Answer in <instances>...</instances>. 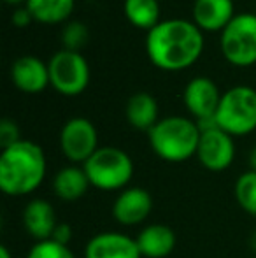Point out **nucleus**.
I'll return each mask as SVG.
<instances>
[{"mask_svg":"<svg viewBox=\"0 0 256 258\" xmlns=\"http://www.w3.org/2000/svg\"><path fill=\"white\" fill-rule=\"evenodd\" d=\"M202 51L204 35L193 21L172 18L160 21L147 32L146 53L160 71H185L200 58Z\"/></svg>","mask_w":256,"mask_h":258,"instance_id":"nucleus-1","label":"nucleus"},{"mask_svg":"<svg viewBox=\"0 0 256 258\" xmlns=\"http://www.w3.org/2000/svg\"><path fill=\"white\" fill-rule=\"evenodd\" d=\"M46 155L32 141H18L0 153V190L9 197L30 195L46 177Z\"/></svg>","mask_w":256,"mask_h":258,"instance_id":"nucleus-2","label":"nucleus"},{"mask_svg":"<svg viewBox=\"0 0 256 258\" xmlns=\"http://www.w3.org/2000/svg\"><path fill=\"white\" fill-rule=\"evenodd\" d=\"M200 128L197 121L185 116H168L158 119V123L147 132L149 146L154 155L165 162H186L197 155L200 143Z\"/></svg>","mask_w":256,"mask_h":258,"instance_id":"nucleus-3","label":"nucleus"},{"mask_svg":"<svg viewBox=\"0 0 256 258\" xmlns=\"http://www.w3.org/2000/svg\"><path fill=\"white\" fill-rule=\"evenodd\" d=\"M90 184L102 191L125 190L133 176V162L127 151L114 146H100L82 163Z\"/></svg>","mask_w":256,"mask_h":258,"instance_id":"nucleus-4","label":"nucleus"},{"mask_svg":"<svg viewBox=\"0 0 256 258\" xmlns=\"http://www.w3.org/2000/svg\"><path fill=\"white\" fill-rule=\"evenodd\" d=\"M216 123L232 137H242L256 130V90L233 86L221 95Z\"/></svg>","mask_w":256,"mask_h":258,"instance_id":"nucleus-5","label":"nucleus"},{"mask_svg":"<svg viewBox=\"0 0 256 258\" xmlns=\"http://www.w3.org/2000/svg\"><path fill=\"white\" fill-rule=\"evenodd\" d=\"M219 46L225 60L235 67L256 63V14H237L221 32Z\"/></svg>","mask_w":256,"mask_h":258,"instance_id":"nucleus-6","label":"nucleus"},{"mask_svg":"<svg viewBox=\"0 0 256 258\" xmlns=\"http://www.w3.org/2000/svg\"><path fill=\"white\" fill-rule=\"evenodd\" d=\"M49 83L58 93L65 97H77L90 85V65L88 60L79 51L55 53L48 61Z\"/></svg>","mask_w":256,"mask_h":258,"instance_id":"nucleus-7","label":"nucleus"},{"mask_svg":"<svg viewBox=\"0 0 256 258\" xmlns=\"http://www.w3.org/2000/svg\"><path fill=\"white\" fill-rule=\"evenodd\" d=\"M60 148L72 163H84L99 150V132L86 118H70L60 132Z\"/></svg>","mask_w":256,"mask_h":258,"instance_id":"nucleus-8","label":"nucleus"},{"mask_svg":"<svg viewBox=\"0 0 256 258\" xmlns=\"http://www.w3.org/2000/svg\"><path fill=\"white\" fill-rule=\"evenodd\" d=\"M197 158L207 170L219 172L232 165L235 158V144L233 137L221 130L219 126L205 130L200 136Z\"/></svg>","mask_w":256,"mask_h":258,"instance_id":"nucleus-9","label":"nucleus"},{"mask_svg":"<svg viewBox=\"0 0 256 258\" xmlns=\"http://www.w3.org/2000/svg\"><path fill=\"white\" fill-rule=\"evenodd\" d=\"M221 95L223 93H219L218 86L211 78L197 76L186 85L183 100L195 121H200V119L214 118L221 102Z\"/></svg>","mask_w":256,"mask_h":258,"instance_id":"nucleus-10","label":"nucleus"},{"mask_svg":"<svg viewBox=\"0 0 256 258\" xmlns=\"http://www.w3.org/2000/svg\"><path fill=\"white\" fill-rule=\"evenodd\" d=\"M153 211V197L144 188H125L113 204V216L121 225H139Z\"/></svg>","mask_w":256,"mask_h":258,"instance_id":"nucleus-11","label":"nucleus"},{"mask_svg":"<svg viewBox=\"0 0 256 258\" xmlns=\"http://www.w3.org/2000/svg\"><path fill=\"white\" fill-rule=\"evenodd\" d=\"M84 258H142V255L135 239L120 232H102L88 241Z\"/></svg>","mask_w":256,"mask_h":258,"instance_id":"nucleus-12","label":"nucleus"},{"mask_svg":"<svg viewBox=\"0 0 256 258\" xmlns=\"http://www.w3.org/2000/svg\"><path fill=\"white\" fill-rule=\"evenodd\" d=\"M11 79L14 86L25 93H41L42 90L51 86L48 63L32 54L14 60L11 65Z\"/></svg>","mask_w":256,"mask_h":258,"instance_id":"nucleus-13","label":"nucleus"},{"mask_svg":"<svg viewBox=\"0 0 256 258\" xmlns=\"http://www.w3.org/2000/svg\"><path fill=\"white\" fill-rule=\"evenodd\" d=\"M233 18V0H195L193 4V23L204 32H223Z\"/></svg>","mask_w":256,"mask_h":258,"instance_id":"nucleus-14","label":"nucleus"},{"mask_svg":"<svg viewBox=\"0 0 256 258\" xmlns=\"http://www.w3.org/2000/svg\"><path fill=\"white\" fill-rule=\"evenodd\" d=\"M23 225L25 230L34 239H37V242L48 241L58 225L55 207L42 199L28 202L23 209Z\"/></svg>","mask_w":256,"mask_h":258,"instance_id":"nucleus-15","label":"nucleus"},{"mask_svg":"<svg viewBox=\"0 0 256 258\" xmlns=\"http://www.w3.org/2000/svg\"><path fill=\"white\" fill-rule=\"evenodd\" d=\"M135 241L144 258H165L176 248L174 230L161 223L147 225L140 230Z\"/></svg>","mask_w":256,"mask_h":258,"instance_id":"nucleus-16","label":"nucleus"},{"mask_svg":"<svg viewBox=\"0 0 256 258\" xmlns=\"http://www.w3.org/2000/svg\"><path fill=\"white\" fill-rule=\"evenodd\" d=\"M90 179L84 169L77 165H67L56 172L53 179V191L65 202H75L88 191Z\"/></svg>","mask_w":256,"mask_h":258,"instance_id":"nucleus-17","label":"nucleus"},{"mask_svg":"<svg viewBox=\"0 0 256 258\" xmlns=\"http://www.w3.org/2000/svg\"><path fill=\"white\" fill-rule=\"evenodd\" d=\"M125 114L135 130L149 132L158 123V102L151 93L137 92L128 99Z\"/></svg>","mask_w":256,"mask_h":258,"instance_id":"nucleus-18","label":"nucleus"},{"mask_svg":"<svg viewBox=\"0 0 256 258\" xmlns=\"http://www.w3.org/2000/svg\"><path fill=\"white\" fill-rule=\"evenodd\" d=\"M75 0H27L25 7L30 11L34 21L42 25L63 23L70 18Z\"/></svg>","mask_w":256,"mask_h":258,"instance_id":"nucleus-19","label":"nucleus"},{"mask_svg":"<svg viewBox=\"0 0 256 258\" xmlns=\"http://www.w3.org/2000/svg\"><path fill=\"white\" fill-rule=\"evenodd\" d=\"M125 16L135 28L147 30L160 23V2L158 0H125Z\"/></svg>","mask_w":256,"mask_h":258,"instance_id":"nucleus-20","label":"nucleus"},{"mask_svg":"<svg viewBox=\"0 0 256 258\" xmlns=\"http://www.w3.org/2000/svg\"><path fill=\"white\" fill-rule=\"evenodd\" d=\"M235 194L237 204L242 207L247 214L256 216V172L254 170H247V172L240 174L235 181Z\"/></svg>","mask_w":256,"mask_h":258,"instance_id":"nucleus-21","label":"nucleus"},{"mask_svg":"<svg viewBox=\"0 0 256 258\" xmlns=\"http://www.w3.org/2000/svg\"><path fill=\"white\" fill-rule=\"evenodd\" d=\"M90 32L88 27L81 21H68L63 27L62 32V42L63 49L68 51H81L86 44H88Z\"/></svg>","mask_w":256,"mask_h":258,"instance_id":"nucleus-22","label":"nucleus"},{"mask_svg":"<svg viewBox=\"0 0 256 258\" xmlns=\"http://www.w3.org/2000/svg\"><path fill=\"white\" fill-rule=\"evenodd\" d=\"M27 258H75L72 249L65 244L48 239V241H39L32 246Z\"/></svg>","mask_w":256,"mask_h":258,"instance_id":"nucleus-23","label":"nucleus"},{"mask_svg":"<svg viewBox=\"0 0 256 258\" xmlns=\"http://www.w3.org/2000/svg\"><path fill=\"white\" fill-rule=\"evenodd\" d=\"M18 141H21V137L16 121H13L9 118H4L0 121V146H2V150L16 144Z\"/></svg>","mask_w":256,"mask_h":258,"instance_id":"nucleus-24","label":"nucleus"},{"mask_svg":"<svg viewBox=\"0 0 256 258\" xmlns=\"http://www.w3.org/2000/svg\"><path fill=\"white\" fill-rule=\"evenodd\" d=\"M11 21H13L14 27L25 28V27H28L32 21H34V18H32L30 11H28L27 7H20V9H16L13 13V16H11Z\"/></svg>","mask_w":256,"mask_h":258,"instance_id":"nucleus-25","label":"nucleus"},{"mask_svg":"<svg viewBox=\"0 0 256 258\" xmlns=\"http://www.w3.org/2000/svg\"><path fill=\"white\" fill-rule=\"evenodd\" d=\"M51 239H53V241H56V242H60V244L68 246V242H70V239H72V228H70V225L58 223V225H56V228H55V232H53Z\"/></svg>","mask_w":256,"mask_h":258,"instance_id":"nucleus-26","label":"nucleus"},{"mask_svg":"<svg viewBox=\"0 0 256 258\" xmlns=\"http://www.w3.org/2000/svg\"><path fill=\"white\" fill-rule=\"evenodd\" d=\"M249 167H251V170H254L256 172V146L251 150V153H249Z\"/></svg>","mask_w":256,"mask_h":258,"instance_id":"nucleus-27","label":"nucleus"},{"mask_svg":"<svg viewBox=\"0 0 256 258\" xmlns=\"http://www.w3.org/2000/svg\"><path fill=\"white\" fill-rule=\"evenodd\" d=\"M0 258H13V255H11L9 248L7 246H0Z\"/></svg>","mask_w":256,"mask_h":258,"instance_id":"nucleus-28","label":"nucleus"},{"mask_svg":"<svg viewBox=\"0 0 256 258\" xmlns=\"http://www.w3.org/2000/svg\"><path fill=\"white\" fill-rule=\"evenodd\" d=\"M6 4H9V6H20L21 2H27V0H4Z\"/></svg>","mask_w":256,"mask_h":258,"instance_id":"nucleus-29","label":"nucleus"},{"mask_svg":"<svg viewBox=\"0 0 256 258\" xmlns=\"http://www.w3.org/2000/svg\"><path fill=\"white\" fill-rule=\"evenodd\" d=\"M251 248H253L254 249V251H256V232H254V234L253 235H251Z\"/></svg>","mask_w":256,"mask_h":258,"instance_id":"nucleus-30","label":"nucleus"},{"mask_svg":"<svg viewBox=\"0 0 256 258\" xmlns=\"http://www.w3.org/2000/svg\"><path fill=\"white\" fill-rule=\"evenodd\" d=\"M158 2H160V0H158Z\"/></svg>","mask_w":256,"mask_h":258,"instance_id":"nucleus-31","label":"nucleus"}]
</instances>
